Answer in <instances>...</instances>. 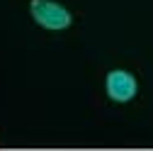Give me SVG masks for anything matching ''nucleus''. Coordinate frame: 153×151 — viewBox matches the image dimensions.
<instances>
[{
    "mask_svg": "<svg viewBox=\"0 0 153 151\" xmlns=\"http://www.w3.org/2000/svg\"><path fill=\"white\" fill-rule=\"evenodd\" d=\"M29 10H32V17L46 29H66L73 22L71 12L59 3H51V0H32Z\"/></svg>",
    "mask_w": 153,
    "mask_h": 151,
    "instance_id": "f257e3e1",
    "label": "nucleus"
},
{
    "mask_svg": "<svg viewBox=\"0 0 153 151\" xmlns=\"http://www.w3.org/2000/svg\"><path fill=\"white\" fill-rule=\"evenodd\" d=\"M107 95L117 102H129L134 95H136V78L126 71H112L105 81Z\"/></svg>",
    "mask_w": 153,
    "mask_h": 151,
    "instance_id": "f03ea898",
    "label": "nucleus"
}]
</instances>
